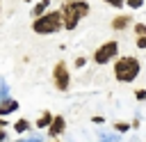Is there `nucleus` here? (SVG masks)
<instances>
[{
	"mask_svg": "<svg viewBox=\"0 0 146 142\" xmlns=\"http://www.w3.org/2000/svg\"><path fill=\"white\" fill-rule=\"evenodd\" d=\"M52 142H62V140H52Z\"/></svg>",
	"mask_w": 146,
	"mask_h": 142,
	"instance_id": "nucleus-21",
	"label": "nucleus"
},
{
	"mask_svg": "<svg viewBox=\"0 0 146 142\" xmlns=\"http://www.w3.org/2000/svg\"><path fill=\"white\" fill-rule=\"evenodd\" d=\"M110 25H112V30L123 32V30H128L130 25H135V21H132V16H130V14H116V16L110 21Z\"/></svg>",
	"mask_w": 146,
	"mask_h": 142,
	"instance_id": "nucleus-7",
	"label": "nucleus"
},
{
	"mask_svg": "<svg viewBox=\"0 0 146 142\" xmlns=\"http://www.w3.org/2000/svg\"><path fill=\"white\" fill-rule=\"evenodd\" d=\"M114 131H116V133H128V131H130V124H128V121H116V124H114Z\"/></svg>",
	"mask_w": 146,
	"mask_h": 142,
	"instance_id": "nucleus-13",
	"label": "nucleus"
},
{
	"mask_svg": "<svg viewBox=\"0 0 146 142\" xmlns=\"http://www.w3.org/2000/svg\"><path fill=\"white\" fill-rule=\"evenodd\" d=\"M116 55H119V41L107 39V41H103V44L94 50V62H96V64H107V62H114Z\"/></svg>",
	"mask_w": 146,
	"mask_h": 142,
	"instance_id": "nucleus-4",
	"label": "nucleus"
},
{
	"mask_svg": "<svg viewBox=\"0 0 146 142\" xmlns=\"http://www.w3.org/2000/svg\"><path fill=\"white\" fill-rule=\"evenodd\" d=\"M46 131H48V135H50L52 140H59V135L66 131V119H64L62 115H55V117H52V124H50Z\"/></svg>",
	"mask_w": 146,
	"mask_h": 142,
	"instance_id": "nucleus-6",
	"label": "nucleus"
},
{
	"mask_svg": "<svg viewBox=\"0 0 146 142\" xmlns=\"http://www.w3.org/2000/svg\"><path fill=\"white\" fill-rule=\"evenodd\" d=\"M135 98L137 101H146V89H137L135 92Z\"/></svg>",
	"mask_w": 146,
	"mask_h": 142,
	"instance_id": "nucleus-16",
	"label": "nucleus"
},
{
	"mask_svg": "<svg viewBox=\"0 0 146 142\" xmlns=\"http://www.w3.org/2000/svg\"><path fill=\"white\" fill-rule=\"evenodd\" d=\"M135 44L137 48H146V37H135Z\"/></svg>",
	"mask_w": 146,
	"mask_h": 142,
	"instance_id": "nucleus-17",
	"label": "nucleus"
},
{
	"mask_svg": "<svg viewBox=\"0 0 146 142\" xmlns=\"http://www.w3.org/2000/svg\"><path fill=\"white\" fill-rule=\"evenodd\" d=\"M50 2H52V0H36V5L32 7V18H39V16H43V14L48 11Z\"/></svg>",
	"mask_w": 146,
	"mask_h": 142,
	"instance_id": "nucleus-11",
	"label": "nucleus"
},
{
	"mask_svg": "<svg viewBox=\"0 0 146 142\" xmlns=\"http://www.w3.org/2000/svg\"><path fill=\"white\" fill-rule=\"evenodd\" d=\"M91 121H94V124H103V121H105V117H103V115H94V117H91Z\"/></svg>",
	"mask_w": 146,
	"mask_h": 142,
	"instance_id": "nucleus-19",
	"label": "nucleus"
},
{
	"mask_svg": "<svg viewBox=\"0 0 146 142\" xmlns=\"http://www.w3.org/2000/svg\"><path fill=\"white\" fill-rule=\"evenodd\" d=\"M62 2H64V0H62Z\"/></svg>",
	"mask_w": 146,
	"mask_h": 142,
	"instance_id": "nucleus-22",
	"label": "nucleus"
},
{
	"mask_svg": "<svg viewBox=\"0 0 146 142\" xmlns=\"http://www.w3.org/2000/svg\"><path fill=\"white\" fill-rule=\"evenodd\" d=\"M32 128H34V124L30 119H25V117H21V119L14 121V133H18V135H27Z\"/></svg>",
	"mask_w": 146,
	"mask_h": 142,
	"instance_id": "nucleus-8",
	"label": "nucleus"
},
{
	"mask_svg": "<svg viewBox=\"0 0 146 142\" xmlns=\"http://www.w3.org/2000/svg\"><path fill=\"white\" fill-rule=\"evenodd\" d=\"M59 30H64L59 9H48L43 16L32 21V32H36V34H55Z\"/></svg>",
	"mask_w": 146,
	"mask_h": 142,
	"instance_id": "nucleus-3",
	"label": "nucleus"
},
{
	"mask_svg": "<svg viewBox=\"0 0 146 142\" xmlns=\"http://www.w3.org/2000/svg\"><path fill=\"white\" fill-rule=\"evenodd\" d=\"M146 5V0H125V7H130V9H141Z\"/></svg>",
	"mask_w": 146,
	"mask_h": 142,
	"instance_id": "nucleus-14",
	"label": "nucleus"
},
{
	"mask_svg": "<svg viewBox=\"0 0 146 142\" xmlns=\"http://www.w3.org/2000/svg\"><path fill=\"white\" fill-rule=\"evenodd\" d=\"M84 64H87V57H75V66L78 69H82Z\"/></svg>",
	"mask_w": 146,
	"mask_h": 142,
	"instance_id": "nucleus-18",
	"label": "nucleus"
},
{
	"mask_svg": "<svg viewBox=\"0 0 146 142\" xmlns=\"http://www.w3.org/2000/svg\"><path fill=\"white\" fill-rule=\"evenodd\" d=\"M132 30H135V37H146V23H135Z\"/></svg>",
	"mask_w": 146,
	"mask_h": 142,
	"instance_id": "nucleus-12",
	"label": "nucleus"
},
{
	"mask_svg": "<svg viewBox=\"0 0 146 142\" xmlns=\"http://www.w3.org/2000/svg\"><path fill=\"white\" fill-rule=\"evenodd\" d=\"M18 110V103L14 101V98H2L0 101V117L2 119H7V115H11V112H16Z\"/></svg>",
	"mask_w": 146,
	"mask_h": 142,
	"instance_id": "nucleus-9",
	"label": "nucleus"
},
{
	"mask_svg": "<svg viewBox=\"0 0 146 142\" xmlns=\"http://www.w3.org/2000/svg\"><path fill=\"white\" fill-rule=\"evenodd\" d=\"M112 69H114V78L119 82H132L141 71V62L135 55H121L112 62Z\"/></svg>",
	"mask_w": 146,
	"mask_h": 142,
	"instance_id": "nucleus-2",
	"label": "nucleus"
},
{
	"mask_svg": "<svg viewBox=\"0 0 146 142\" xmlns=\"http://www.w3.org/2000/svg\"><path fill=\"white\" fill-rule=\"evenodd\" d=\"M52 117H55L52 112H48V110H43V112L39 115V119L34 121V128H39V131H46V128H48V126L52 124Z\"/></svg>",
	"mask_w": 146,
	"mask_h": 142,
	"instance_id": "nucleus-10",
	"label": "nucleus"
},
{
	"mask_svg": "<svg viewBox=\"0 0 146 142\" xmlns=\"http://www.w3.org/2000/svg\"><path fill=\"white\" fill-rule=\"evenodd\" d=\"M52 85H55V89H59V92H66V89L71 87V69H68V64H66L64 60L57 62L55 69H52Z\"/></svg>",
	"mask_w": 146,
	"mask_h": 142,
	"instance_id": "nucleus-5",
	"label": "nucleus"
},
{
	"mask_svg": "<svg viewBox=\"0 0 146 142\" xmlns=\"http://www.w3.org/2000/svg\"><path fill=\"white\" fill-rule=\"evenodd\" d=\"M89 11H91V7H89V2L87 0H64L62 5H59V14H62V25H64V30H75L80 23H82V18L84 16H89Z\"/></svg>",
	"mask_w": 146,
	"mask_h": 142,
	"instance_id": "nucleus-1",
	"label": "nucleus"
},
{
	"mask_svg": "<svg viewBox=\"0 0 146 142\" xmlns=\"http://www.w3.org/2000/svg\"><path fill=\"white\" fill-rule=\"evenodd\" d=\"M0 142H7V128H0Z\"/></svg>",
	"mask_w": 146,
	"mask_h": 142,
	"instance_id": "nucleus-20",
	"label": "nucleus"
},
{
	"mask_svg": "<svg viewBox=\"0 0 146 142\" xmlns=\"http://www.w3.org/2000/svg\"><path fill=\"white\" fill-rule=\"evenodd\" d=\"M107 7H114V9H121V7H125V0H103Z\"/></svg>",
	"mask_w": 146,
	"mask_h": 142,
	"instance_id": "nucleus-15",
	"label": "nucleus"
}]
</instances>
